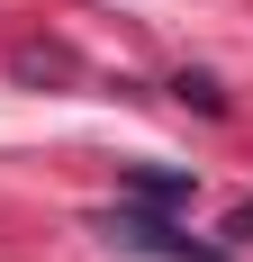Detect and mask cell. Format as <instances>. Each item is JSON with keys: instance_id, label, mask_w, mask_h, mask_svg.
Segmentation results:
<instances>
[{"instance_id": "1", "label": "cell", "mask_w": 253, "mask_h": 262, "mask_svg": "<svg viewBox=\"0 0 253 262\" xmlns=\"http://www.w3.org/2000/svg\"><path fill=\"white\" fill-rule=\"evenodd\" d=\"M109 244H126V253H163V262H226V244H190L172 217H154V208H118V217H109Z\"/></svg>"}, {"instance_id": "2", "label": "cell", "mask_w": 253, "mask_h": 262, "mask_svg": "<svg viewBox=\"0 0 253 262\" xmlns=\"http://www.w3.org/2000/svg\"><path fill=\"white\" fill-rule=\"evenodd\" d=\"M190 172H126V199H145V208H190Z\"/></svg>"}, {"instance_id": "3", "label": "cell", "mask_w": 253, "mask_h": 262, "mask_svg": "<svg viewBox=\"0 0 253 262\" xmlns=\"http://www.w3.org/2000/svg\"><path fill=\"white\" fill-rule=\"evenodd\" d=\"M172 91H181V100H199V108H208V118H226V91H217V81H208V73H181V81H172Z\"/></svg>"}, {"instance_id": "4", "label": "cell", "mask_w": 253, "mask_h": 262, "mask_svg": "<svg viewBox=\"0 0 253 262\" xmlns=\"http://www.w3.org/2000/svg\"><path fill=\"white\" fill-rule=\"evenodd\" d=\"M226 235H235V244H253V199H244V208L226 217Z\"/></svg>"}]
</instances>
